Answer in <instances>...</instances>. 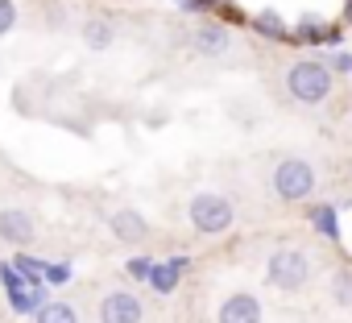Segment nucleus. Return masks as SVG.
I'll return each instance as SVG.
<instances>
[{
	"mask_svg": "<svg viewBox=\"0 0 352 323\" xmlns=\"http://www.w3.org/2000/svg\"><path fill=\"white\" fill-rule=\"evenodd\" d=\"M34 315H38L34 323H79V315H75V307H71V302H50V298H46Z\"/></svg>",
	"mask_w": 352,
	"mask_h": 323,
	"instance_id": "nucleus-13",
	"label": "nucleus"
},
{
	"mask_svg": "<svg viewBox=\"0 0 352 323\" xmlns=\"http://www.w3.org/2000/svg\"><path fill=\"white\" fill-rule=\"evenodd\" d=\"M191 46H195L204 58H220V54H228V46H232V34H228L224 25H216V21H204V25L195 30Z\"/></svg>",
	"mask_w": 352,
	"mask_h": 323,
	"instance_id": "nucleus-8",
	"label": "nucleus"
},
{
	"mask_svg": "<svg viewBox=\"0 0 352 323\" xmlns=\"http://www.w3.org/2000/svg\"><path fill=\"white\" fill-rule=\"evenodd\" d=\"M270 187H274V195L282 203H307L315 195L319 179H315V166L307 157H282L274 166V175H270Z\"/></svg>",
	"mask_w": 352,
	"mask_h": 323,
	"instance_id": "nucleus-2",
	"label": "nucleus"
},
{
	"mask_svg": "<svg viewBox=\"0 0 352 323\" xmlns=\"http://www.w3.org/2000/svg\"><path fill=\"white\" fill-rule=\"evenodd\" d=\"M294 38H298V42H336L340 34H336L327 21H319V17H302L298 30H294Z\"/></svg>",
	"mask_w": 352,
	"mask_h": 323,
	"instance_id": "nucleus-11",
	"label": "nucleus"
},
{
	"mask_svg": "<svg viewBox=\"0 0 352 323\" xmlns=\"http://www.w3.org/2000/svg\"><path fill=\"white\" fill-rule=\"evenodd\" d=\"M42 278H46V286H63V282L71 278V265H67V261H54V265L46 261V265H42Z\"/></svg>",
	"mask_w": 352,
	"mask_h": 323,
	"instance_id": "nucleus-18",
	"label": "nucleus"
},
{
	"mask_svg": "<svg viewBox=\"0 0 352 323\" xmlns=\"http://www.w3.org/2000/svg\"><path fill=\"white\" fill-rule=\"evenodd\" d=\"M13 269H17L21 278H30V282H46V278H42V265H38L34 257H25V253H17V261H13Z\"/></svg>",
	"mask_w": 352,
	"mask_h": 323,
	"instance_id": "nucleus-17",
	"label": "nucleus"
},
{
	"mask_svg": "<svg viewBox=\"0 0 352 323\" xmlns=\"http://www.w3.org/2000/svg\"><path fill=\"white\" fill-rule=\"evenodd\" d=\"M282 83H286L290 100H298V104H323L331 96V87H336V75L327 71V63L298 58V63L286 67V79Z\"/></svg>",
	"mask_w": 352,
	"mask_h": 323,
	"instance_id": "nucleus-1",
	"label": "nucleus"
},
{
	"mask_svg": "<svg viewBox=\"0 0 352 323\" xmlns=\"http://www.w3.org/2000/svg\"><path fill=\"white\" fill-rule=\"evenodd\" d=\"M83 38H87V46H91V50H104V46H112V25H108L104 17H96V21H87Z\"/></svg>",
	"mask_w": 352,
	"mask_h": 323,
	"instance_id": "nucleus-15",
	"label": "nucleus"
},
{
	"mask_svg": "<svg viewBox=\"0 0 352 323\" xmlns=\"http://www.w3.org/2000/svg\"><path fill=\"white\" fill-rule=\"evenodd\" d=\"M327 290H331V298H336L340 307H352V265H340V269H331V282H327Z\"/></svg>",
	"mask_w": 352,
	"mask_h": 323,
	"instance_id": "nucleus-14",
	"label": "nucleus"
},
{
	"mask_svg": "<svg viewBox=\"0 0 352 323\" xmlns=\"http://www.w3.org/2000/svg\"><path fill=\"white\" fill-rule=\"evenodd\" d=\"M187 216H191V228H195V232H204V236H220V232H228V228H232V220H236L232 203H228L224 195H216V191L195 195V199H191V208H187Z\"/></svg>",
	"mask_w": 352,
	"mask_h": 323,
	"instance_id": "nucleus-4",
	"label": "nucleus"
},
{
	"mask_svg": "<svg viewBox=\"0 0 352 323\" xmlns=\"http://www.w3.org/2000/svg\"><path fill=\"white\" fill-rule=\"evenodd\" d=\"M0 241H9V245H30L34 241V220L17 208L9 212H0Z\"/></svg>",
	"mask_w": 352,
	"mask_h": 323,
	"instance_id": "nucleus-9",
	"label": "nucleus"
},
{
	"mask_svg": "<svg viewBox=\"0 0 352 323\" xmlns=\"http://www.w3.org/2000/svg\"><path fill=\"white\" fill-rule=\"evenodd\" d=\"M344 17H348V21H352V0H344Z\"/></svg>",
	"mask_w": 352,
	"mask_h": 323,
	"instance_id": "nucleus-24",
	"label": "nucleus"
},
{
	"mask_svg": "<svg viewBox=\"0 0 352 323\" xmlns=\"http://www.w3.org/2000/svg\"><path fill=\"white\" fill-rule=\"evenodd\" d=\"M265 278L278 290H302L311 282V257H307V249H298V245L274 249L270 261H265Z\"/></svg>",
	"mask_w": 352,
	"mask_h": 323,
	"instance_id": "nucleus-3",
	"label": "nucleus"
},
{
	"mask_svg": "<svg viewBox=\"0 0 352 323\" xmlns=\"http://www.w3.org/2000/svg\"><path fill=\"white\" fill-rule=\"evenodd\" d=\"M327 71H352V54H344V50L331 54V67H327Z\"/></svg>",
	"mask_w": 352,
	"mask_h": 323,
	"instance_id": "nucleus-21",
	"label": "nucleus"
},
{
	"mask_svg": "<svg viewBox=\"0 0 352 323\" xmlns=\"http://www.w3.org/2000/svg\"><path fill=\"white\" fill-rule=\"evenodd\" d=\"M183 269H187V257H170L166 265H157V261H153V265H149V274H145V282H149L157 294H170L174 286H179V274H183Z\"/></svg>",
	"mask_w": 352,
	"mask_h": 323,
	"instance_id": "nucleus-10",
	"label": "nucleus"
},
{
	"mask_svg": "<svg viewBox=\"0 0 352 323\" xmlns=\"http://www.w3.org/2000/svg\"><path fill=\"white\" fill-rule=\"evenodd\" d=\"M204 5H208V9H232L236 0H204Z\"/></svg>",
	"mask_w": 352,
	"mask_h": 323,
	"instance_id": "nucleus-23",
	"label": "nucleus"
},
{
	"mask_svg": "<svg viewBox=\"0 0 352 323\" xmlns=\"http://www.w3.org/2000/svg\"><path fill=\"white\" fill-rule=\"evenodd\" d=\"M108 228H112V236H116V241H124V245H141V241L149 236L145 216H141V212H133V208L112 212V216H108Z\"/></svg>",
	"mask_w": 352,
	"mask_h": 323,
	"instance_id": "nucleus-7",
	"label": "nucleus"
},
{
	"mask_svg": "<svg viewBox=\"0 0 352 323\" xmlns=\"http://www.w3.org/2000/svg\"><path fill=\"white\" fill-rule=\"evenodd\" d=\"M216 323H261V302H257V294H249V290L228 294V298L220 302V311H216Z\"/></svg>",
	"mask_w": 352,
	"mask_h": 323,
	"instance_id": "nucleus-6",
	"label": "nucleus"
},
{
	"mask_svg": "<svg viewBox=\"0 0 352 323\" xmlns=\"http://www.w3.org/2000/svg\"><path fill=\"white\" fill-rule=\"evenodd\" d=\"M145 311H141V298L129 294V290H112L104 294L100 302V323H141Z\"/></svg>",
	"mask_w": 352,
	"mask_h": 323,
	"instance_id": "nucleus-5",
	"label": "nucleus"
},
{
	"mask_svg": "<svg viewBox=\"0 0 352 323\" xmlns=\"http://www.w3.org/2000/svg\"><path fill=\"white\" fill-rule=\"evenodd\" d=\"M149 265H153L149 257H133V261H129V274H133V278H145V274H149Z\"/></svg>",
	"mask_w": 352,
	"mask_h": 323,
	"instance_id": "nucleus-20",
	"label": "nucleus"
},
{
	"mask_svg": "<svg viewBox=\"0 0 352 323\" xmlns=\"http://www.w3.org/2000/svg\"><path fill=\"white\" fill-rule=\"evenodd\" d=\"M174 5H183V9H191V13H199V9H208L204 0H174Z\"/></svg>",
	"mask_w": 352,
	"mask_h": 323,
	"instance_id": "nucleus-22",
	"label": "nucleus"
},
{
	"mask_svg": "<svg viewBox=\"0 0 352 323\" xmlns=\"http://www.w3.org/2000/svg\"><path fill=\"white\" fill-rule=\"evenodd\" d=\"M311 224H315L323 236H336V232H340V224H336V208H331V203L311 208Z\"/></svg>",
	"mask_w": 352,
	"mask_h": 323,
	"instance_id": "nucleus-16",
	"label": "nucleus"
},
{
	"mask_svg": "<svg viewBox=\"0 0 352 323\" xmlns=\"http://www.w3.org/2000/svg\"><path fill=\"white\" fill-rule=\"evenodd\" d=\"M13 25H17V9H13V0H0V38H5Z\"/></svg>",
	"mask_w": 352,
	"mask_h": 323,
	"instance_id": "nucleus-19",
	"label": "nucleus"
},
{
	"mask_svg": "<svg viewBox=\"0 0 352 323\" xmlns=\"http://www.w3.org/2000/svg\"><path fill=\"white\" fill-rule=\"evenodd\" d=\"M253 30H257L261 38H270V42H282V38H290V30L282 25V17H278L274 9H261V13L253 17Z\"/></svg>",
	"mask_w": 352,
	"mask_h": 323,
	"instance_id": "nucleus-12",
	"label": "nucleus"
}]
</instances>
